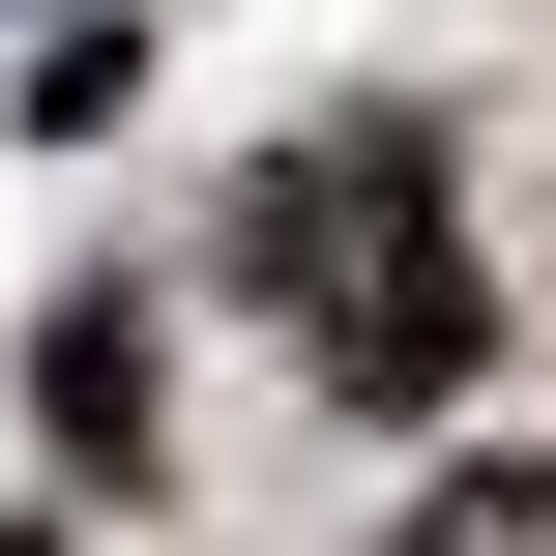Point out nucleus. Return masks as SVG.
Segmentation results:
<instances>
[{
	"label": "nucleus",
	"instance_id": "2",
	"mask_svg": "<svg viewBox=\"0 0 556 556\" xmlns=\"http://www.w3.org/2000/svg\"><path fill=\"white\" fill-rule=\"evenodd\" d=\"M440 556H556V469H469V498H440Z\"/></svg>",
	"mask_w": 556,
	"mask_h": 556
},
{
	"label": "nucleus",
	"instance_id": "3",
	"mask_svg": "<svg viewBox=\"0 0 556 556\" xmlns=\"http://www.w3.org/2000/svg\"><path fill=\"white\" fill-rule=\"evenodd\" d=\"M0 556H29V528H0Z\"/></svg>",
	"mask_w": 556,
	"mask_h": 556
},
{
	"label": "nucleus",
	"instance_id": "1",
	"mask_svg": "<svg viewBox=\"0 0 556 556\" xmlns=\"http://www.w3.org/2000/svg\"><path fill=\"white\" fill-rule=\"evenodd\" d=\"M235 293H293V352H323L352 410H440V381L498 352V293H469V235H440V147H381V117H323V147L235 176Z\"/></svg>",
	"mask_w": 556,
	"mask_h": 556
}]
</instances>
